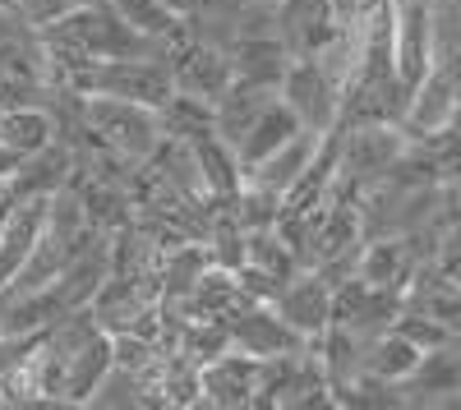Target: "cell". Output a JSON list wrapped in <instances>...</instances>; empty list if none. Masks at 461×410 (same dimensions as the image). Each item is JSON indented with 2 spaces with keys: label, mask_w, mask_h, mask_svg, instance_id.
<instances>
[{
  "label": "cell",
  "mask_w": 461,
  "mask_h": 410,
  "mask_svg": "<svg viewBox=\"0 0 461 410\" xmlns=\"http://www.w3.org/2000/svg\"><path fill=\"white\" fill-rule=\"evenodd\" d=\"M74 93H102V97H125V102H143V106H162L176 84L162 56H121V60H93L79 79L69 84Z\"/></svg>",
  "instance_id": "cell-3"
},
{
  "label": "cell",
  "mask_w": 461,
  "mask_h": 410,
  "mask_svg": "<svg viewBox=\"0 0 461 410\" xmlns=\"http://www.w3.org/2000/svg\"><path fill=\"white\" fill-rule=\"evenodd\" d=\"M19 162H23V157H19V153H10V147H5V143H0V180H10Z\"/></svg>",
  "instance_id": "cell-31"
},
{
  "label": "cell",
  "mask_w": 461,
  "mask_h": 410,
  "mask_svg": "<svg viewBox=\"0 0 461 410\" xmlns=\"http://www.w3.org/2000/svg\"><path fill=\"white\" fill-rule=\"evenodd\" d=\"M277 97L291 106V116L310 134H328L341 120V88L314 56H291L277 84Z\"/></svg>",
  "instance_id": "cell-4"
},
{
  "label": "cell",
  "mask_w": 461,
  "mask_h": 410,
  "mask_svg": "<svg viewBox=\"0 0 461 410\" xmlns=\"http://www.w3.org/2000/svg\"><path fill=\"white\" fill-rule=\"evenodd\" d=\"M420 355H425V351H420L415 342H406L397 327H388V332H378V337L365 342L360 369L374 374V379H383V383H406L411 369L420 364Z\"/></svg>",
  "instance_id": "cell-22"
},
{
  "label": "cell",
  "mask_w": 461,
  "mask_h": 410,
  "mask_svg": "<svg viewBox=\"0 0 461 410\" xmlns=\"http://www.w3.org/2000/svg\"><path fill=\"white\" fill-rule=\"evenodd\" d=\"M74 171H79V153H74L65 138H51L47 147H37V153H28L14 166L10 194L14 199H47V194L65 190V184L74 180Z\"/></svg>",
  "instance_id": "cell-9"
},
{
  "label": "cell",
  "mask_w": 461,
  "mask_h": 410,
  "mask_svg": "<svg viewBox=\"0 0 461 410\" xmlns=\"http://www.w3.org/2000/svg\"><path fill=\"white\" fill-rule=\"evenodd\" d=\"M300 129H304V125H300V120L291 116V106H286V102L277 97V102L267 106L263 116H258V120H254V125H249V129L240 134V143H236L240 171H249L254 162H263L267 153H273V147H282V143H286V138H295Z\"/></svg>",
  "instance_id": "cell-19"
},
{
  "label": "cell",
  "mask_w": 461,
  "mask_h": 410,
  "mask_svg": "<svg viewBox=\"0 0 461 410\" xmlns=\"http://www.w3.org/2000/svg\"><path fill=\"white\" fill-rule=\"evenodd\" d=\"M337 28L332 0H277V37L291 47V56H319Z\"/></svg>",
  "instance_id": "cell-10"
},
{
  "label": "cell",
  "mask_w": 461,
  "mask_h": 410,
  "mask_svg": "<svg viewBox=\"0 0 461 410\" xmlns=\"http://www.w3.org/2000/svg\"><path fill=\"white\" fill-rule=\"evenodd\" d=\"M277 102V88H263V84H245V79H230L226 84V93L212 102V111H217V134L236 147L240 143V134L263 116L267 106Z\"/></svg>",
  "instance_id": "cell-14"
},
{
  "label": "cell",
  "mask_w": 461,
  "mask_h": 410,
  "mask_svg": "<svg viewBox=\"0 0 461 410\" xmlns=\"http://www.w3.org/2000/svg\"><path fill=\"white\" fill-rule=\"evenodd\" d=\"M106 369H111V337L97 332V337H88L79 351L65 360V383H60L65 406H88L93 388L106 379Z\"/></svg>",
  "instance_id": "cell-18"
},
{
  "label": "cell",
  "mask_w": 461,
  "mask_h": 410,
  "mask_svg": "<svg viewBox=\"0 0 461 410\" xmlns=\"http://www.w3.org/2000/svg\"><path fill=\"white\" fill-rule=\"evenodd\" d=\"M88 406H93V410H111V406H121V410H148V406H162V397H158V388H152V379L111 364L106 379L93 388Z\"/></svg>",
  "instance_id": "cell-23"
},
{
  "label": "cell",
  "mask_w": 461,
  "mask_h": 410,
  "mask_svg": "<svg viewBox=\"0 0 461 410\" xmlns=\"http://www.w3.org/2000/svg\"><path fill=\"white\" fill-rule=\"evenodd\" d=\"M438 60L429 0H393V69L406 88L425 79V69Z\"/></svg>",
  "instance_id": "cell-7"
},
{
  "label": "cell",
  "mask_w": 461,
  "mask_h": 410,
  "mask_svg": "<svg viewBox=\"0 0 461 410\" xmlns=\"http://www.w3.org/2000/svg\"><path fill=\"white\" fill-rule=\"evenodd\" d=\"M199 388H203V406H212V410H249V406H258L263 360L226 346L221 355L199 364Z\"/></svg>",
  "instance_id": "cell-6"
},
{
  "label": "cell",
  "mask_w": 461,
  "mask_h": 410,
  "mask_svg": "<svg viewBox=\"0 0 461 410\" xmlns=\"http://www.w3.org/2000/svg\"><path fill=\"white\" fill-rule=\"evenodd\" d=\"M456 190H461V184H456Z\"/></svg>",
  "instance_id": "cell-33"
},
{
  "label": "cell",
  "mask_w": 461,
  "mask_h": 410,
  "mask_svg": "<svg viewBox=\"0 0 461 410\" xmlns=\"http://www.w3.org/2000/svg\"><path fill=\"white\" fill-rule=\"evenodd\" d=\"M84 129H88L93 143L111 147V153L125 157L130 166H143L162 143L158 106L125 102V97H102V93L84 97Z\"/></svg>",
  "instance_id": "cell-2"
},
{
  "label": "cell",
  "mask_w": 461,
  "mask_h": 410,
  "mask_svg": "<svg viewBox=\"0 0 461 410\" xmlns=\"http://www.w3.org/2000/svg\"><path fill=\"white\" fill-rule=\"evenodd\" d=\"M273 5H277V0H273Z\"/></svg>",
  "instance_id": "cell-32"
},
{
  "label": "cell",
  "mask_w": 461,
  "mask_h": 410,
  "mask_svg": "<svg viewBox=\"0 0 461 410\" xmlns=\"http://www.w3.org/2000/svg\"><path fill=\"white\" fill-rule=\"evenodd\" d=\"M208 268H212V258H208V245H203V240H176V245H162V254H158L162 305H180Z\"/></svg>",
  "instance_id": "cell-15"
},
{
  "label": "cell",
  "mask_w": 461,
  "mask_h": 410,
  "mask_svg": "<svg viewBox=\"0 0 461 410\" xmlns=\"http://www.w3.org/2000/svg\"><path fill=\"white\" fill-rule=\"evenodd\" d=\"M267 305H273L304 342H314L319 332L332 323V286H328L314 268H300L295 277H286V281L277 286V295H273Z\"/></svg>",
  "instance_id": "cell-8"
},
{
  "label": "cell",
  "mask_w": 461,
  "mask_h": 410,
  "mask_svg": "<svg viewBox=\"0 0 461 410\" xmlns=\"http://www.w3.org/2000/svg\"><path fill=\"white\" fill-rule=\"evenodd\" d=\"M406 342H415L420 351H434V346H447V337H452V327L447 323H438L434 314H425V309H411V305H402V314H397V323H393Z\"/></svg>",
  "instance_id": "cell-26"
},
{
  "label": "cell",
  "mask_w": 461,
  "mask_h": 410,
  "mask_svg": "<svg viewBox=\"0 0 461 410\" xmlns=\"http://www.w3.org/2000/svg\"><path fill=\"white\" fill-rule=\"evenodd\" d=\"M245 263H249V268H258L263 277H273L277 286H282L286 277H295V272H300L295 254H291V245L277 236V227L245 231ZM245 263H240V268H245Z\"/></svg>",
  "instance_id": "cell-24"
},
{
  "label": "cell",
  "mask_w": 461,
  "mask_h": 410,
  "mask_svg": "<svg viewBox=\"0 0 461 410\" xmlns=\"http://www.w3.org/2000/svg\"><path fill=\"white\" fill-rule=\"evenodd\" d=\"M226 346L240 351V355H254V360H277V355L304 351V337L267 300H249L245 309L230 314Z\"/></svg>",
  "instance_id": "cell-5"
},
{
  "label": "cell",
  "mask_w": 461,
  "mask_h": 410,
  "mask_svg": "<svg viewBox=\"0 0 461 410\" xmlns=\"http://www.w3.org/2000/svg\"><path fill=\"white\" fill-rule=\"evenodd\" d=\"M226 56H230L236 79L263 84V88H277L282 74H286V65H291V47L282 42V37H236Z\"/></svg>",
  "instance_id": "cell-13"
},
{
  "label": "cell",
  "mask_w": 461,
  "mask_h": 410,
  "mask_svg": "<svg viewBox=\"0 0 461 410\" xmlns=\"http://www.w3.org/2000/svg\"><path fill=\"white\" fill-rule=\"evenodd\" d=\"M314 147H319V134L300 129L295 138H286L282 147H273L263 162H254V166L245 171V180H249V184H263V190H273V194H286L291 184L300 180V171L310 166Z\"/></svg>",
  "instance_id": "cell-16"
},
{
  "label": "cell",
  "mask_w": 461,
  "mask_h": 410,
  "mask_svg": "<svg viewBox=\"0 0 461 410\" xmlns=\"http://www.w3.org/2000/svg\"><path fill=\"white\" fill-rule=\"evenodd\" d=\"M429 23H434V51H461V0H429Z\"/></svg>",
  "instance_id": "cell-27"
},
{
  "label": "cell",
  "mask_w": 461,
  "mask_h": 410,
  "mask_svg": "<svg viewBox=\"0 0 461 410\" xmlns=\"http://www.w3.org/2000/svg\"><path fill=\"white\" fill-rule=\"evenodd\" d=\"M51 199V194H47ZM47 199H14L5 227H0V290L14 281V272L23 268L28 249L42 236V221H47Z\"/></svg>",
  "instance_id": "cell-12"
},
{
  "label": "cell",
  "mask_w": 461,
  "mask_h": 410,
  "mask_svg": "<svg viewBox=\"0 0 461 410\" xmlns=\"http://www.w3.org/2000/svg\"><path fill=\"white\" fill-rule=\"evenodd\" d=\"M23 32H32V23L10 5V0H0V47L5 42H14V37H23Z\"/></svg>",
  "instance_id": "cell-29"
},
{
  "label": "cell",
  "mask_w": 461,
  "mask_h": 410,
  "mask_svg": "<svg viewBox=\"0 0 461 410\" xmlns=\"http://www.w3.org/2000/svg\"><path fill=\"white\" fill-rule=\"evenodd\" d=\"M420 147L429 153V162H434V171H438L443 184H461V111H456L443 129H434V134L420 138Z\"/></svg>",
  "instance_id": "cell-25"
},
{
  "label": "cell",
  "mask_w": 461,
  "mask_h": 410,
  "mask_svg": "<svg viewBox=\"0 0 461 410\" xmlns=\"http://www.w3.org/2000/svg\"><path fill=\"white\" fill-rule=\"evenodd\" d=\"M456 93H452V84H447V74H443V65L434 60L429 69H425V79H420L415 88H411V102H406V116H402V134L411 138V143H420L425 134H434V129H443L452 116H456Z\"/></svg>",
  "instance_id": "cell-11"
},
{
  "label": "cell",
  "mask_w": 461,
  "mask_h": 410,
  "mask_svg": "<svg viewBox=\"0 0 461 410\" xmlns=\"http://www.w3.org/2000/svg\"><path fill=\"white\" fill-rule=\"evenodd\" d=\"M194 157H199V175H203V194L208 199H236V190L245 184V171H240V157L221 134H208L194 143Z\"/></svg>",
  "instance_id": "cell-20"
},
{
  "label": "cell",
  "mask_w": 461,
  "mask_h": 410,
  "mask_svg": "<svg viewBox=\"0 0 461 410\" xmlns=\"http://www.w3.org/2000/svg\"><path fill=\"white\" fill-rule=\"evenodd\" d=\"M402 125L388 120H360V125H337V180L328 199H360V190L378 184L388 166L406 153Z\"/></svg>",
  "instance_id": "cell-1"
},
{
  "label": "cell",
  "mask_w": 461,
  "mask_h": 410,
  "mask_svg": "<svg viewBox=\"0 0 461 410\" xmlns=\"http://www.w3.org/2000/svg\"><path fill=\"white\" fill-rule=\"evenodd\" d=\"M438 65H443L447 84H452V93H456V106H461V51H447V56H438Z\"/></svg>",
  "instance_id": "cell-30"
},
{
  "label": "cell",
  "mask_w": 461,
  "mask_h": 410,
  "mask_svg": "<svg viewBox=\"0 0 461 410\" xmlns=\"http://www.w3.org/2000/svg\"><path fill=\"white\" fill-rule=\"evenodd\" d=\"M56 138V120L47 102H19V106H0V143L10 153L28 157L37 147H47Z\"/></svg>",
  "instance_id": "cell-17"
},
{
  "label": "cell",
  "mask_w": 461,
  "mask_h": 410,
  "mask_svg": "<svg viewBox=\"0 0 461 410\" xmlns=\"http://www.w3.org/2000/svg\"><path fill=\"white\" fill-rule=\"evenodd\" d=\"M74 5H84V0H14V10H19L32 28H47V23L65 19Z\"/></svg>",
  "instance_id": "cell-28"
},
{
  "label": "cell",
  "mask_w": 461,
  "mask_h": 410,
  "mask_svg": "<svg viewBox=\"0 0 461 410\" xmlns=\"http://www.w3.org/2000/svg\"><path fill=\"white\" fill-rule=\"evenodd\" d=\"M158 129L162 138H180V143H199L208 134H217V111L203 97H189V93H171L158 106Z\"/></svg>",
  "instance_id": "cell-21"
}]
</instances>
